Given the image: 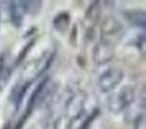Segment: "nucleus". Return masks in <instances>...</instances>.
Instances as JSON below:
<instances>
[{
	"mask_svg": "<svg viewBox=\"0 0 146 129\" xmlns=\"http://www.w3.org/2000/svg\"><path fill=\"white\" fill-rule=\"evenodd\" d=\"M94 113L96 112H88V110L82 109L79 113L71 116V121H69L66 129H86L90 121L94 118Z\"/></svg>",
	"mask_w": 146,
	"mask_h": 129,
	"instance_id": "423d86ee",
	"label": "nucleus"
},
{
	"mask_svg": "<svg viewBox=\"0 0 146 129\" xmlns=\"http://www.w3.org/2000/svg\"><path fill=\"white\" fill-rule=\"evenodd\" d=\"M133 99H135V90L130 85H126L111 94V98L108 99V110L115 113L123 112L133 102Z\"/></svg>",
	"mask_w": 146,
	"mask_h": 129,
	"instance_id": "7ed1b4c3",
	"label": "nucleus"
},
{
	"mask_svg": "<svg viewBox=\"0 0 146 129\" xmlns=\"http://www.w3.org/2000/svg\"><path fill=\"white\" fill-rule=\"evenodd\" d=\"M14 66L10 63V58H8V52L2 53L0 55V90L8 84L11 77V72H13Z\"/></svg>",
	"mask_w": 146,
	"mask_h": 129,
	"instance_id": "6e6552de",
	"label": "nucleus"
},
{
	"mask_svg": "<svg viewBox=\"0 0 146 129\" xmlns=\"http://www.w3.org/2000/svg\"><path fill=\"white\" fill-rule=\"evenodd\" d=\"M113 55H115V46L101 39L93 49V60H94L96 65H102V63L108 61V60L113 58Z\"/></svg>",
	"mask_w": 146,
	"mask_h": 129,
	"instance_id": "39448f33",
	"label": "nucleus"
},
{
	"mask_svg": "<svg viewBox=\"0 0 146 129\" xmlns=\"http://www.w3.org/2000/svg\"><path fill=\"white\" fill-rule=\"evenodd\" d=\"M121 36H123V24L115 16H105L101 21V41L115 46L121 39Z\"/></svg>",
	"mask_w": 146,
	"mask_h": 129,
	"instance_id": "f03ea898",
	"label": "nucleus"
},
{
	"mask_svg": "<svg viewBox=\"0 0 146 129\" xmlns=\"http://www.w3.org/2000/svg\"><path fill=\"white\" fill-rule=\"evenodd\" d=\"M52 60H54V52L47 50V52H42L39 57L30 60L24 65L22 68V74H21V79L17 82L22 85H30L35 79H38L46 69L50 66Z\"/></svg>",
	"mask_w": 146,
	"mask_h": 129,
	"instance_id": "f257e3e1",
	"label": "nucleus"
},
{
	"mask_svg": "<svg viewBox=\"0 0 146 129\" xmlns=\"http://www.w3.org/2000/svg\"><path fill=\"white\" fill-rule=\"evenodd\" d=\"M124 79V72L119 68H108L98 77V90L101 93H111L121 80Z\"/></svg>",
	"mask_w": 146,
	"mask_h": 129,
	"instance_id": "20e7f679",
	"label": "nucleus"
},
{
	"mask_svg": "<svg viewBox=\"0 0 146 129\" xmlns=\"http://www.w3.org/2000/svg\"><path fill=\"white\" fill-rule=\"evenodd\" d=\"M68 25H69V16H68V13H60V14L54 19V27L57 28L58 31H61V33L66 31Z\"/></svg>",
	"mask_w": 146,
	"mask_h": 129,
	"instance_id": "1a4fd4ad",
	"label": "nucleus"
},
{
	"mask_svg": "<svg viewBox=\"0 0 146 129\" xmlns=\"http://www.w3.org/2000/svg\"><path fill=\"white\" fill-rule=\"evenodd\" d=\"M7 5L10 6L11 24H14L16 27H21L24 16L27 14V13H25V3H24V2H8Z\"/></svg>",
	"mask_w": 146,
	"mask_h": 129,
	"instance_id": "0eeeda50",
	"label": "nucleus"
}]
</instances>
